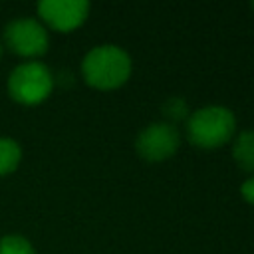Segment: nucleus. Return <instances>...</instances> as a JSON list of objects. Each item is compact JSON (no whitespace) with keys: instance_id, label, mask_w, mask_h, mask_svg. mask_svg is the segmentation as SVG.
I'll return each mask as SVG.
<instances>
[{"instance_id":"1","label":"nucleus","mask_w":254,"mask_h":254,"mask_svg":"<svg viewBox=\"0 0 254 254\" xmlns=\"http://www.w3.org/2000/svg\"><path fill=\"white\" fill-rule=\"evenodd\" d=\"M81 73L91 87L115 89L129 79L131 58L117 46H97L83 58Z\"/></svg>"},{"instance_id":"2","label":"nucleus","mask_w":254,"mask_h":254,"mask_svg":"<svg viewBox=\"0 0 254 254\" xmlns=\"http://www.w3.org/2000/svg\"><path fill=\"white\" fill-rule=\"evenodd\" d=\"M234 113L222 105L200 107L187 119V137L200 149H214L228 143L234 135Z\"/></svg>"},{"instance_id":"3","label":"nucleus","mask_w":254,"mask_h":254,"mask_svg":"<svg viewBox=\"0 0 254 254\" xmlns=\"http://www.w3.org/2000/svg\"><path fill=\"white\" fill-rule=\"evenodd\" d=\"M52 87H54V77L50 69L40 62H28L18 65L8 79L10 95L26 105L44 101L50 95Z\"/></svg>"},{"instance_id":"4","label":"nucleus","mask_w":254,"mask_h":254,"mask_svg":"<svg viewBox=\"0 0 254 254\" xmlns=\"http://www.w3.org/2000/svg\"><path fill=\"white\" fill-rule=\"evenodd\" d=\"M4 40L14 54L26 56V58L46 54L48 42H50L46 28L32 18H20L10 22L4 28Z\"/></svg>"},{"instance_id":"5","label":"nucleus","mask_w":254,"mask_h":254,"mask_svg":"<svg viewBox=\"0 0 254 254\" xmlns=\"http://www.w3.org/2000/svg\"><path fill=\"white\" fill-rule=\"evenodd\" d=\"M179 131L171 123H151L147 129H143L135 141L137 153L141 159L157 163L165 161L179 149Z\"/></svg>"},{"instance_id":"6","label":"nucleus","mask_w":254,"mask_h":254,"mask_svg":"<svg viewBox=\"0 0 254 254\" xmlns=\"http://www.w3.org/2000/svg\"><path fill=\"white\" fill-rule=\"evenodd\" d=\"M40 16L60 32H69L83 24L89 4L83 0H44L38 4Z\"/></svg>"},{"instance_id":"7","label":"nucleus","mask_w":254,"mask_h":254,"mask_svg":"<svg viewBox=\"0 0 254 254\" xmlns=\"http://www.w3.org/2000/svg\"><path fill=\"white\" fill-rule=\"evenodd\" d=\"M232 157L242 171L254 173V131H242L234 139Z\"/></svg>"},{"instance_id":"8","label":"nucleus","mask_w":254,"mask_h":254,"mask_svg":"<svg viewBox=\"0 0 254 254\" xmlns=\"http://www.w3.org/2000/svg\"><path fill=\"white\" fill-rule=\"evenodd\" d=\"M20 145L10 137H0V177L10 175L20 165Z\"/></svg>"},{"instance_id":"9","label":"nucleus","mask_w":254,"mask_h":254,"mask_svg":"<svg viewBox=\"0 0 254 254\" xmlns=\"http://www.w3.org/2000/svg\"><path fill=\"white\" fill-rule=\"evenodd\" d=\"M0 254H36V250L24 236L8 234L0 238Z\"/></svg>"},{"instance_id":"10","label":"nucleus","mask_w":254,"mask_h":254,"mask_svg":"<svg viewBox=\"0 0 254 254\" xmlns=\"http://www.w3.org/2000/svg\"><path fill=\"white\" fill-rule=\"evenodd\" d=\"M163 113H165L171 121L177 123V121H181V119H187L189 109H187V103H185L183 97H171V99L165 101V105H163Z\"/></svg>"},{"instance_id":"11","label":"nucleus","mask_w":254,"mask_h":254,"mask_svg":"<svg viewBox=\"0 0 254 254\" xmlns=\"http://www.w3.org/2000/svg\"><path fill=\"white\" fill-rule=\"evenodd\" d=\"M240 192H242L244 200H248L250 204H254V177H250L248 181H244V183H242Z\"/></svg>"},{"instance_id":"12","label":"nucleus","mask_w":254,"mask_h":254,"mask_svg":"<svg viewBox=\"0 0 254 254\" xmlns=\"http://www.w3.org/2000/svg\"><path fill=\"white\" fill-rule=\"evenodd\" d=\"M0 58H2V40H0Z\"/></svg>"},{"instance_id":"13","label":"nucleus","mask_w":254,"mask_h":254,"mask_svg":"<svg viewBox=\"0 0 254 254\" xmlns=\"http://www.w3.org/2000/svg\"><path fill=\"white\" fill-rule=\"evenodd\" d=\"M252 6H254V4H252Z\"/></svg>"}]
</instances>
